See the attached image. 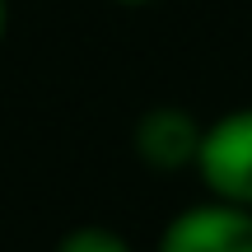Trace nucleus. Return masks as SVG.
<instances>
[{
	"mask_svg": "<svg viewBox=\"0 0 252 252\" xmlns=\"http://www.w3.org/2000/svg\"><path fill=\"white\" fill-rule=\"evenodd\" d=\"M201 126L187 108H150L135 122V154L145 168L154 173H182L196 168V150H201Z\"/></svg>",
	"mask_w": 252,
	"mask_h": 252,
	"instance_id": "3",
	"label": "nucleus"
},
{
	"mask_svg": "<svg viewBox=\"0 0 252 252\" xmlns=\"http://www.w3.org/2000/svg\"><path fill=\"white\" fill-rule=\"evenodd\" d=\"M117 5H150V0H117Z\"/></svg>",
	"mask_w": 252,
	"mask_h": 252,
	"instance_id": "6",
	"label": "nucleus"
},
{
	"mask_svg": "<svg viewBox=\"0 0 252 252\" xmlns=\"http://www.w3.org/2000/svg\"><path fill=\"white\" fill-rule=\"evenodd\" d=\"M196 173L215 201H234L252 210V108L224 112L201 131Z\"/></svg>",
	"mask_w": 252,
	"mask_h": 252,
	"instance_id": "1",
	"label": "nucleus"
},
{
	"mask_svg": "<svg viewBox=\"0 0 252 252\" xmlns=\"http://www.w3.org/2000/svg\"><path fill=\"white\" fill-rule=\"evenodd\" d=\"M52 252H131V243L103 224H84V229H70Z\"/></svg>",
	"mask_w": 252,
	"mask_h": 252,
	"instance_id": "4",
	"label": "nucleus"
},
{
	"mask_svg": "<svg viewBox=\"0 0 252 252\" xmlns=\"http://www.w3.org/2000/svg\"><path fill=\"white\" fill-rule=\"evenodd\" d=\"M5 28H9V0H0V42H5Z\"/></svg>",
	"mask_w": 252,
	"mask_h": 252,
	"instance_id": "5",
	"label": "nucleus"
},
{
	"mask_svg": "<svg viewBox=\"0 0 252 252\" xmlns=\"http://www.w3.org/2000/svg\"><path fill=\"white\" fill-rule=\"evenodd\" d=\"M159 252H252V210L234 201H201L163 224Z\"/></svg>",
	"mask_w": 252,
	"mask_h": 252,
	"instance_id": "2",
	"label": "nucleus"
}]
</instances>
